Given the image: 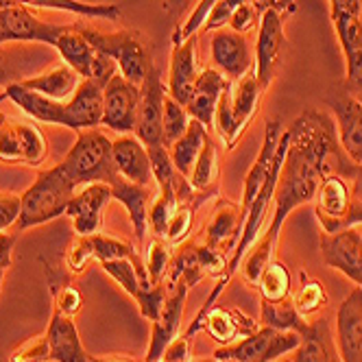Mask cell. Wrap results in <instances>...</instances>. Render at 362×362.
<instances>
[{
    "label": "cell",
    "mask_w": 362,
    "mask_h": 362,
    "mask_svg": "<svg viewBox=\"0 0 362 362\" xmlns=\"http://www.w3.org/2000/svg\"><path fill=\"white\" fill-rule=\"evenodd\" d=\"M20 212H22V197L11 194V192L0 194V231L16 225L20 218Z\"/></svg>",
    "instance_id": "c3c4849f"
},
{
    "label": "cell",
    "mask_w": 362,
    "mask_h": 362,
    "mask_svg": "<svg viewBox=\"0 0 362 362\" xmlns=\"http://www.w3.org/2000/svg\"><path fill=\"white\" fill-rule=\"evenodd\" d=\"M216 362V360H214ZM277 362H293V360H277Z\"/></svg>",
    "instance_id": "94428289"
},
{
    "label": "cell",
    "mask_w": 362,
    "mask_h": 362,
    "mask_svg": "<svg viewBox=\"0 0 362 362\" xmlns=\"http://www.w3.org/2000/svg\"><path fill=\"white\" fill-rule=\"evenodd\" d=\"M186 284H170V293L164 301V308L158 317V321H153V334H151V347L146 354V362H162L166 347L173 343L177 336L181 317H184V303L188 295Z\"/></svg>",
    "instance_id": "ffe728a7"
},
{
    "label": "cell",
    "mask_w": 362,
    "mask_h": 362,
    "mask_svg": "<svg viewBox=\"0 0 362 362\" xmlns=\"http://www.w3.org/2000/svg\"><path fill=\"white\" fill-rule=\"evenodd\" d=\"M253 7L264 13V11H277L281 18H288L297 11L295 0H251Z\"/></svg>",
    "instance_id": "816d5d0a"
},
{
    "label": "cell",
    "mask_w": 362,
    "mask_h": 362,
    "mask_svg": "<svg viewBox=\"0 0 362 362\" xmlns=\"http://www.w3.org/2000/svg\"><path fill=\"white\" fill-rule=\"evenodd\" d=\"M245 3H247V0H216L214 7H212L210 13H208V18H205L201 31H203V33H214V31L227 27L229 20H231V16H234V11H236L240 5H245Z\"/></svg>",
    "instance_id": "bcb514c9"
},
{
    "label": "cell",
    "mask_w": 362,
    "mask_h": 362,
    "mask_svg": "<svg viewBox=\"0 0 362 362\" xmlns=\"http://www.w3.org/2000/svg\"><path fill=\"white\" fill-rule=\"evenodd\" d=\"M120 257H138L132 243L114 236H76L66 251V264L72 273H81L92 260H120Z\"/></svg>",
    "instance_id": "e0dca14e"
},
{
    "label": "cell",
    "mask_w": 362,
    "mask_h": 362,
    "mask_svg": "<svg viewBox=\"0 0 362 362\" xmlns=\"http://www.w3.org/2000/svg\"><path fill=\"white\" fill-rule=\"evenodd\" d=\"M260 16H262V13L253 7L251 0H247L245 5H240V7L234 11V16H231V20H229L227 27H229L231 31H236V33L245 35V33L257 29V24H260Z\"/></svg>",
    "instance_id": "7dc6e473"
},
{
    "label": "cell",
    "mask_w": 362,
    "mask_h": 362,
    "mask_svg": "<svg viewBox=\"0 0 362 362\" xmlns=\"http://www.w3.org/2000/svg\"><path fill=\"white\" fill-rule=\"evenodd\" d=\"M197 327H203L208 332L212 339L221 345V347H227V345H234L247 336H251L253 332H257V323L247 317L240 310H231V308H210L208 313L201 317L199 323H194L186 334L190 336Z\"/></svg>",
    "instance_id": "7402d4cb"
},
{
    "label": "cell",
    "mask_w": 362,
    "mask_h": 362,
    "mask_svg": "<svg viewBox=\"0 0 362 362\" xmlns=\"http://www.w3.org/2000/svg\"><path fill=\"white\" fill-rule=\"evenodd\" d=\"M190 120L192 118L188 110L181 105V103H177L173 96H168L166 92L164 96V146L166 148L186 134Z\"/></svg>",
    "instance_id": "ab89813d"
},
{
    "label": "cell",
    "mask_w": 362,
    "mask_h": 362,
    "mask_svg": "<svg viewBox=\"0 0 362 362\" xmlns=\"http://www.w3.org/2000/svg\"><path fill=\"white\" fill-rule=\"evenodd\" d=\"M16 240H18L16 234H3V231H0V271H7L11 267Z\"/></svg>",
    "instance_id": "f5cc1de1"
},
{
    "label": "cell",
    "mask_w": 362,
    "mask_h": 362,
    "mask_svg": "<svg viewBox=\"0 0 362 362\" xmlns=\"http://www.w3.org/2000/svg\"><path fill=\"white\" fill-rule=\"evenodd\" d=\"M214 3H216V0H199V5L190 11V16L175 29V33H173V46L186 42L188 37H192L197 33H201L203 22H205V18H208L210 9L214 7Z\"/></svg>",
    "instance_id": "7bdbcfd3"
},
{
    "label": "cell",
    "mask_w": 362,
    "mask_h": 362,
    "mask_svg": "<svg viewBox=\"0 0 362 362\" xmlns=\"http://www.w3.org/2000/svg\"><path fill=\"white\" fill-rule=\"evenodd\" d=\"M168 262H170V245L164 243L162 238H155L148 245L146 264H144L151 284H162V277L168 271Z\"/></svg>",
    "instance_id": "b9f144b4"
},
{
    "label": "cell",
    "mask_w": 362,
    "mask_h": 362,
    "mask_svg": "<svg viewBox=\"0 0 362 362\" xmlns=\"http://www.w3.org/2000/svg\"><path fill=\"white\" fill-rule=\"evenodd\" d=\"M112 201V186L107 184H90L83 186L68 203L66 214L72 218V227L76 236H94L100 234L103 227V210Z\"/></svg>",
    "instance_id": "d6986e66"
},
{
    "label": "cell",
    "mask_w": 362,
    "mask_h": 362,
    "mask_svg": "<svg viewBox=\"0 0 362 362\" xmlns=\"http://www.w3.org/2000/svg\"><path fill=\"white\" fill-rule=\"evenodd\" d=\"M100 264H103V271H105L107 275H112V279L118 281V286L127 295H132L134 299L138 297L142 286L151 284L140 255L138 257H120V260H107V262H100Z\"/></svg>",
    "instance_id": "e575fe53"
},
{
    "label": "cell",
    "mask_w": 362,
    "mask_h": 362,
    "mask_svg": "<svg viewBox=\"0 0 362 362\" xmlns=\"http://www.w3.org/2000/svg\"><path fill=\"white\" fill-rule=\"evenodd\" d=\"M218 158H216V146L214 142L208 138V142L203 144L201 153H199V158H197V164L192 168V175H190V186L194 190H205L208 188L214 177L218 175V166H216Z\"/></svg>",
    "instance_id": "60d3db41"
},
{
    "label": "cell",
    "mask_w": 362,
    "mask_h": 362,
    "mask_svg": "<svg viewBox=\"0 0 362 362\" xmlns=\"http://www.w3.org/2000/svg\"><path fill=\"white\" fill-rule=\"evenodd\" d=\"M66 24L42 22L29 7L16 5L0 11V44L5 42H42L55 46L57 37L66 31Z\"/></svg>",
    "instance_id": "5bb4252c"
},
{
    "label": "cell",
    "mask_w": 362,
    "mask_h": 362,
    "mask_svg": "<svg viewBox=\"0 0 362 362\" xmlns=\"http://www.w3.org/2000/svg\"><path fill=\"white\" fill-rule=\"evenodd\" d=\"M42 336L46 362H92L81 345V336L72 317L53 308L48 327Z\"/></svg>",
    "instance_id": "2e32d148"
},
{
    "label": "cell",
    "mask_w": 362,
    "mask_h": 362,
    "mask_svg": "<svg viewBox=\"0 0 362 362\" xmlns=\"http://www.w3.org/2000/svg\"><path fill=\"white\" fill-rule=\"evenodd\" d=\"M136 301L140 305L142 317H146L148 321H158L162 308H164V301H166L164 286L162 284H146V286H142V291L138 293Z\"/></svg>",
    "instance_id": "f6af8a7d"
},
{
    "label": "cell",
    "mask_w": 362,
    "mask_h": 362,
    "mask_svg": "<svg viewBox=\"0 0 362 362\" xmlns=\"http://www.w3.org/2000/svg\"><path fill=\"white\" fill-rule=\"evenodd\" d=\"M332 24L345 55V94L362 100V22L360 16L332 13Z\"/></svg>",
    "instance_id": "9a60e30c"
},
{
    "label": "cell",
    "mask_w": 362,
    "mask_h": 362,
    "mask_svg": "<svg viewBox=\"0 0 362 362\" xmlns=\"http://www.w3.org/2000/svg\"><path fill=\"white\" fill-rule=\"evenodd\" d=\"M79 33L98 50L107 55L120 70L127 81L142 86L146 74L153 70V57L148 40H144L138 31H116V33H103L96 29H79Z\"/></svg>",
    "instance_id": "8992f818"
},
{
    "label": "cell",
    "mask_w": 362,
    "mask_h": 362,
    "mask_svg": "<svg viewBox=\"0 0 362 362\" xmlns=\"http://www.w3.org/2000/svg\"><path fill=\"white\" fill-rule=\"evenodd\" d=\"M336 345L343 362H362V288H354L336 313Z\"/></svg>",
    "instance_id": "603a6c76"
},
{
    "label": "cell",
    "mask_w": 362,
    "mask_h": 362,
    "mask_svg": "<svg viewBox=\"0 0 362 362\" xmlns=\"http://www.w3.org/2000/svg\"><path fill=\"white\" fill-rule=\"evenodd\" d=\"M164 96L166 88L162 83L160 70L153 66L146 79L140 86V103L136 114V138L148 146H164Z\"/></svg>",
    "instance_id": "30bf717a"
},
{
    "label": "cell",
    "mask_w": 362,
    "mask_h": 362,
    "mask_svg": "<svg viewBox=\"0 0 362 362\" xmlns=\"http://www.w3.org/2000/svg\"><path fill=\"white\" fill-rule=\"evenodd\" d=\"M262 321L267 327L281 332H297L301 334L308 327V321L297 313L293 303V295L279 301H262Z\"/></svg>",
    "instance_id": "d590c367"
},
{
    "label": "cell",
    "mask_w": 362,
    "mask_h": 362,
    "mask_svg": "<svg viewBox=\"0 0 362 362\" xmlns=\"http://www.w3.org/2000/svg\"><path fill=\"white\" fill-rule=\"evenodd\" d=\"M362 0H329V16L332 13H349L360 16Z\"/></svg>",
    "instance_id": "db71d44e"
},
{
    "label": "cell",
    "mask_w": 362,
    "mask_h": 362,
    "mask_svg": "<svg viewBox=\"0 0 362 362\" xmlns=\"http://www.w3.org/2000/svg\"><path fill=\"white\" fill-rule=\"evenodd\" d=\"M321 255L329 269L341 271L362 288V234L356 227L321 234Z\"/></svg>",
    "instance_id": "4fadbf2b"
},
{
    "label": "cell",
    "mask_w": 362,
    "mask_h": 362,
    "mask_svg": "<svg viewBox=\"0 0 362 362\" xmlns=\"http://www.w3.org/2000/svg\"><path fill=\"white\" fill-rule=\"evenodd\" d=\"M92 362H136V360H127L122 356H107V358H92Z\"/></svg>",
    "instance_id": "6f0895ef"
},
{
    "label": "cell",
    "mask_w": 362,
    "mask_h": 362,
    "mask_svg": "<svg viewBox=\"0 0 362 362\" xmlns=\"http://www.w3.org/2000/svg\"><path fill=\"white\" fill-rule=\"evenodd\" d=\"M46 273H48L50 293H53V308L74 319L83 308V295H81L79 286H74L68 277L55 273L50 267L46 269Z\"/></svg>",
    "instance_id": "8d00e7d4"
},
{
    "label": "cell",
    "mask_w": 362,
    "mask_h": 362,
    "mask_svg": "<svg viewBox=\"0 0 362 362\" xmlns=\"http://www.w3.org/2000/svg\"><path fill=\"white\" fill-rule=\"evenodd\" d=\"M0 362H9V360H7V358H5L3 354H0Z\"/></svg>",
    "instance_id": "91938a15"
},
{
    "label": "cell",
    "mask_w": 362,
    "mask_h": 362,
    "mask_svg": "<svg viewBox=\"0 0 362 362\" xmlns=\"http://www.w3.org/2000/svg\"><path fill=\"white\" fill-rule=\"evenodd\" d=\"M197 44L199 33L188 37L173 46V57H170V72H168V96H173L181 105H188V100L194 92L197 79H199V66H197Z\"/></svg>",
    "instance_id": "d4e9b609"
},
{
    "label": "cell",
    "mask_w": 362,
    "mask_h": 362,
    "mask_svg": "<svg viewBox=\"0 0 362 362\" xmlns=\"http://www.w3.org/2000/svg\"><path fill=\"white\" fill-rule=\"evenodd\" d=\"M81 81H83L81 76L68 64H57L53 68H48L46 72H40L35 76L20 81V86L53 100H70L74 92L79 90Z\"/></svg>",
    "instance_id": "f546056e"
},
{
    "label": "cell",
    "mask_w": 362,
    "mask_h": 362,
    "mask_svg": "<svg viewBox=\"0 0 362 362\" xmlns=\"http://www.w3.org/2000/svg\"><path fill=\"white\" fill-rule=\"evenodd\" d=\"M112 199L124 205L129 218H132L136 227V236L142 243L146 234V225H148V210L153 203L148 186H140V184H134V181L118 177L112 184Z\"/></svg>",
    "instance_id": "4dcf8cb0"
},
{
    "label": "cell",
    "mask_w": 362,
    "mask_h": 362,
    "mask_svg": "<svg viewBox=\"0 0 362 362\" xmlns=\"http://www.w3.org/2000/svg\"><path fill=\"white\" fill-rule=\"evenodd\" d=\"M114 164L122 179L134 181L140 186H148L153 181V166L148 158V148L136 136H120L112 142Z\"/></svg>",
    "instance_id": "83f0119b"
},
{
    "label": "cell",
    "mask_w": 362,
    "mask_h": 362,
    "mask_svg": "<svg viewBox=\"0 0 362 362\" xmlns=\"http://www.w3.org/2000/svg\"><path fill=\"white\" fill-rule=\"evenodd\" d=\"M140 103V86L114 74L103 88V118L100 124L116 134H132L136 129V114Z\"/></svg>",
    "instance_id": "8fae6325"
},
{
    "label": "cell",
    "mask_w": 362,
    "mask_h": 362,
    "mask_svg": "<svg viewBox=\"0 0 362 362\" xmlns=\"http://www.w3.org/2000/svg\"><path fill=\"white\" fill-rule=\"evenodd\" d=\"M210 53H212L214 68L218 72H223L229 81L240 79L243 74H247L253 68L245 35L231 31L229 27H223V29L214 31L212 44H210Z\"/></svg>",
    "instance_id": "cb8c5ba5"
},
{
    "label": "cell",
    "mask_w": 362,
    "mask_h": 362,
    "mask_svg": "<svg viewBox=\"0 0 362 362\" xmlns=\"http://www.w3.org/2000/svg\"><path fill=\"white\" fill-rule=\"evenodd\" d=\"M358 225H362V205L356 203V201H351L347 218H345V229L347 227H358Z\"/></svg>",
    "instance_id": "9f6ffc18"
},
{
    "label": "cell",
    "mask_w": 362,
    "mask_h": 362,
    "mask_svg": "<svg viewBox=\"0 0 362 362\" xmlns=\"http://www.w3.org/2000/svg\"><path fill=\"white\" fill-rule=\"evenodd\" d=\"M360 22H362V11H360Z\"/></svg>",
    "instance_id": "6125c7cd"
},
{
    "label": "cell",
    "mask_w": 362,
    "mask_h": 362,
    "mask_svg": "<svg viewBox=\"0 0 362 362\" xmlns=\"http://www.w3.org/2000/svg\"><path fill=\"white\" fill-rule=\"evenodd\" d=\"M7 55L0 50V86H11V83H20L18 81V72L7 64V59H5Z\"/></svg>",
    "instance_id": "11a10c76"
},
{
    "label": "cell",
    "mask_w": 362,
    "mask_h": 362,
    "mask_svg": "<svg viewBox=\"0 0 362 362\" xmlns=\"http://www.w3.org/2000/svg\"><path fill=\"white\" fill-rule=\"evenodd\" d=\"M243 227H245L243 210L229 201H221L212 214V221L208 223V229H205V243L212 249L227 251L243 234Z\"/></svg>",
    "instance_id": "1f68e13d"
},
{
    "label": "cell",
    "mask_w": 362,
    "mask_h": 362,
    "mask_svg": "<svg viewBox=\"0 0 362 362\" xmlns=\"http://www.w3.org/2000/svg\"><path fill=\"white\" fill-rule=\"evenodd\" d=\"M284 44H286V35H284V18L277 11H264L260 16V24H257V42H255V64L253 72L257 76L262 92L269 90V86L275 79V72L281 62Z\"/></svg>",
    "instance_id": "7c38bea8"
},
{
    "label": "cell",
    "mask_w": 362,
    "mask_h": 362,
    "mask_svg": "<svg viewBox=\"0 0 362 362\" xmlns=\"http://www.w3.org/2000/svg\"><path fill=\"white\" fill-rule=\"evenodd\" d=\"M76 194V186L62 170V166L42 170L33 186L22 194V212L16 223L18 231L44 225L62 214H66L68 203Z\"/></svg>",
    "instance_id": "277c9868"
},
{
    "label": "cell",
    "mask_w": 362,
    "mask_h": 362,
    "mask_svg": "<svg viewBox=\"0 0 362 362\" xmlns=\"http://www.w3.org/2000/svg\"><path fill=\"white\" fill-rule=\"evenodd\" d=\"M299 336L301 341L293 351V362H343L336 336L325 317L308 321V327Z\"/></svg>",
    "instance_id": "4316f807"
},
{
    "label": "cell",
    "mask_w": 362,
    "mask_h": 362,
    "mask_svg": "<svg viewBox=\"0 0 362 362\" xmlns=\"http://www.w3.org/2000/svg\"><path fill=\"white\" fill-rule=\"evenodd\" d=\"M3 279H5V271H0V291H3Z\"/></svg>",
    "instance_id": "680465c9"
},
{
    "label": "cell",
    "mask_w": 362,
    "mask_h": 362,
    "mask_svg": "<svg viewBox=\"0 0 362 362\" xmlns=\"http://www.w3.org/2000/svg\"><path fill=\"white\" fill-rule=\"evenodd\" d=\"M301 336L297 332H281L262 327L247 339L214 351L216 362H277L281 356L293 354L299 347Z\"/></svg>",
    "instance_id": "52a82bcc"
},
{
    "label": "cell",
    "mask_w": 362,
    "mask_h": 362,
    "mask_svg": "<svg viewBox=\"0 0 362 362\" xmlns=\"http://www.w3.org/2000/svg\"><path fill=\"white\" fill-rule=\"evenodd\" d=\"M288 148L284 158L277 188H275V210L269 229L257 238L271 247H277L281 225L299 205L313 203L321 181L339 173L347 160L339 144L336 122L319 110H305L288 129Z\"/></svg>",
    "instance_id": "6da1fadb"
},
{
    "label": "cell",
    "mask_w": 362,
    "mask_h": 362,
    "mask_svg": "<svg viewBox=\"0 0 362 362\" xmlns=\"http://www.w3.org/2000/svg\"><path fill=\"white\" fill-rule=\"evenodd\" d=\"M281 122L277 118L269 120L267 122V132H264V142L260 146V153H257V158L245 179V188H243V203H240V210H243V216H247L249 212V205L253 203L255 194L260 192L262 184L269 177V170H271V164H273V155L277 151V144H279V138H281Z\"/></svg>",
    "instance_id": "f1b7e54d"
},
{
    "label": "cell",
    "mask_w": 362,
    "mask_h": 362,
    "mask_svg": "<svg viewBox=\"0 0 362 362\" xmlns=\"http://www.w3.org/2000/svg\"><path fill=\"white\" fill-rule=\"evenodd\" d=\"M57 53L62 55L64 64H68L81 79H94L100 86H105L116 74L118 66L98 50L79 33L68 27L55 42Z\"/></svg>",
    "instance_id": "9c48e42d"
},
{
    "label": "cell",
    "mask_w": 362,
    "mask_h": 362,
    "mask_svg": "<svg viewBox=\"0 0 362 362\" xmlns=\"http://www.w3.org/2000/svg\"><path fill=\"white\" fill-rule=\"evenodd\" d=\"M194 205L197 203H186V201H179L177 205V210L168 223V229H166V243L168 245H177L181 243L186 236H188V231H190V225H192V212H194Z\"/></svg>",
    "instance_id": "ee69618b"
},
{
    "label": "cell",
    "mask_w": 362,
    "mask_h": 362,
    "mask_svg": "<svg viewBox=\"0 0 362 362\" xmlns=\"http://www.w3.org/2000/svg\"><path fill=\"white\" fill-rule=\"evenodd\" d=\"M59 166L76 188L90 184L112 186L120 177L114 164L112 140L105 134H100L98 129H83V132H79V138L66 153Z\"/></svg>",
    "instance_id": "3957f363"
},
{
    "label": "cell",
    "mask_w": 362,
    "mask_h": 362,
    "mask_svg": "<svg viewBox=\"0 0 362 362\" xmlns=\"http://www.w3.org/2000/svg\"><path fill=\"white\" fill-rule=\"evenodd\" d=\"M46 155L48 142L35 124L0 116V162L42 166Z\"/></svg>",
    "instance_id": "ba28073f"
},
{
    "label": "cell",
    "mask_w": 362,
    "mask_h": 362,
    "mask_svg": "<svg viewBox=\"0 0 362 362\" xmlns=\"http://www.w3.org/2000/svg\"><path fill=\"white\" fill-rule=\"evenodd\" d=\"M336 118V134L345 158L351 164H362V100L341 94L329 100Z\"/></svg>",
    "instance_id": "44dd1931"
},
{
    "label": "cell",
    "mask_w": 362,
    "mask_h": 362,
    "mask_svg": "<svg viewBox=\"0 0 362 362\" xmlns=\"http://www.w3.org/2000/svg\"><path fill=\"white\" fill-rule=\"evenodd\" d=\"M190 360V336H175L173 343L166 347L162 362H188Z\"/></svg>",
    "instance_id": "f907efd6"
},
{
    "label": "cell",
    "mask_w": 362,
    "mask_h": 362,
    "mask_svg": "<svg viewBox=\"0 0 362 362\" xmlns=\"http://www.w3.org/2000/svg\"><path fill=\"white\" fill-rule=\"evenodd\" d=\"M103 88L105 86H100L94 79H83L70 100H53L22 88L20 83H11L5 88L0 98H9L24 114L40 122L62 124L74 129V132H83V129H96L100 124Z\"/></svg>",
    "instance_id": "7a4b0ae2"
},
{
    "label": "cell",
    "mask_w": 362,
    "mask_h": 362,
    "mask_svg": "<svg viewBox=\"0 0 362 362\" xmlns=\"http://www.w3.org/2000/svg\"><path fill=\"white\" fill-rule=\"evenodd\" d=\"M260 96H262V88L257 83L253 68L247 74H243L240 79L227 83L218 100L216 122H214L227 148H231L240 140L249 122L255 118L257 107H260Z\"/></svg>",
    "instance_id": "5b68a950"
},
{
    "label": "cell",
    "mask_w": 362,
    "mask_h": 362,
    "mask_svg": "<svg viewBox=\"0 0 362 362\" xmlns=\"http://www.w3.org/2000/svg\"><path fill=\"white\" fill-rule=\"evenodd\" d=\"M227 83H229V79L223 72H218L216 68L201 70L197 86H194V92H192L188 105H186L190 118H194L201 124L208 127V132H210V129H214L216 107H218V100H221L225 88H227Z\"/></svg>",
    "instance_id": "484cf974"
},
{
    "label": "cell",
    "mask_w": 362,
    "mask_h": 362,
    "mask_svg": "<svg viewBox=\"0 0 362 362\" xmlns=\"http://www.w3.org/2000/svg\"><path fill=\"white\" fill-rule=\"evenodd\" d=\"M16 5L29 9H53V11H68L83 18H103V20H118L120 7L118 5H92L81 0H16Z\"/></svg>",
    "instance_id": "836d02e7"
},
{
    "label": "cell",
    "mask_w": 362,
    "mask_h": 362,
    "mask_svg": "<svg viewBox=\"0 0 362 362\" xmlns=\"http://www.w3.org/2000/svg\"><path fill=\"white\" fill-rule=\"evenodd\" d=\"M208 127L201 124L199 120H190L188 129H186V134L181 136L175 144H170L168 148V155H170V160H173V166L175 170L181 175V177H186L190 179L192 175V168L197 164V158H199V153L203 148V144L208 142Z\"/></svg>",
    "instance_id": "d6a6232c"
},
{
    "label": "cell",
    "mask_w": 362,
    "mask_h": 362,
    "mask_svg": "<svg viewBox=\"0 0 362 362\" xmlns=\"http://www.w3.org/2000/svg\"><path fill=\"white\" fill-rule=\"evenodd\" d=\"M315 203H317V218L327 234L345 229V218L351 205L349 181L339 173L327 175L315 194Z\"/></svg>",
    "instance_id": "ac0fdd59"
},
{
    "label": "cell",
    "mask_w": 362,
    "mask_h": 362,
    "mask_svg": "<svg viewBox=\"0 0 362 362\" xmlns=\"http://www.w3.org/2000/svg\"><path fill=\"white\" fill-rule=\"evenodd\" d=\"M339 175H343L349 186H351V201L362 205V164H351L349 160H345L341 164Z\"/></svg>",
    "instance_id": "681fc988"
},
{
    "label": "cell",
    "mask_w": 362,
    "mask_h": 362,
    "mask_svg": "<svg viewBox=\"0 0 362 362\" xmlns=\"http://www.w3.org/2000/svg\"><path fill=\"white\" fill-rule=\"evenodd\" d=\"M293 303L297 308V313L303 319H308V317L317 315L321 308L327 305V291H325V286L321 281L301 273V286L293 295Z\"/></svg>",
    "instance_id": "f35d334b"
},
{
    "label": "cell",
    "mask_w": 362,
    "mask_h": 362,
    "mask_svg": "<svg viewBox=\"0 0 362 362\" xmlns=\"http://www.w3.org/2000/svg\"><path fill=\"white\" fill-rule=\"evenodd\" d=\"M291 273L288 267L277 260H271V264L262 271L260 279H257V291L262 295V301H279L291 297Z\"/></svg>",
    "instance_id": "74e56055"
}]
</instances>
